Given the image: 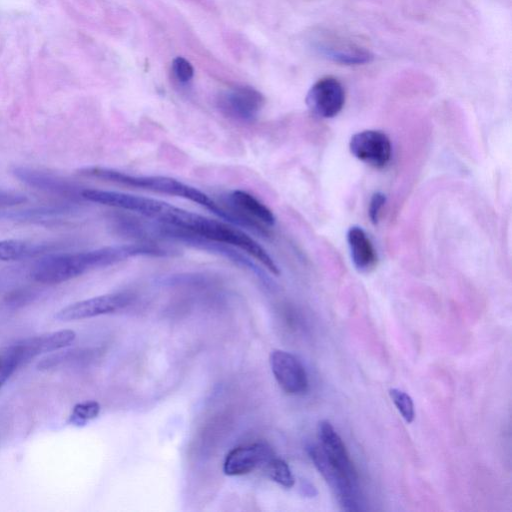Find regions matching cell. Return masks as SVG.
I'll return each instance as SVG.
<instances>
[{
	"instance_id": "obj_13",
	"label": "cell",
	"mask_w": 512,
	"mask_h": 512,
	"mask_svg": "<svg viewBox=\"0 0 512 512\" xmlns=\"http://www.w3.org/2000/svg\"><path fill=\"white\" fill-rule=\"evenodd\" d=\"M235 213L259 228L258 222L267 226L275 223L272 211L259 199L244 190H234L229 196ZM260 229V228H259Z\"/></svg>"
},
{
	"instance_id": "obj_3",
	"label": "cell",
	"mask_w": 512,
	"mask_h": 512,
	"mask_svg": "<svg viewBox=\"0 0 512 512\" xmlns=\"http://www.w3.org/2000/svg\"><path fill=\"white\" fill-rule=\"evenodd\" d=\"M308 454L314 466L336 496L341 508L345 511L361 510L358 482L353 481L338 467L319 445H310Z\"/></svg>"
},
{
	"instance_id": "obj_22",
	"label": "cell",
	"mask_w": 512,
	"mask_h": 512,
	"mask_svg": "<svg viewBox=\"0 0 512 512\" xmlns=\"http://www.w3.org/2000/svg\"><path fill=\"white\" fill-rule=\"evenodd\" d=\"M386 202V196L382 192H376L372 195L369 203V218L372 223L376 224L379 219L382 207Z\"/></svg>"
},
{
	"instance_id": "obj_20",
	"label": "cell",
	"mask_w": 512,
	"mask_h": 512,
	"mask_svg": "<svg viewBox=\"0 0 512 512\" xmlns=\"http://www.w3.org/2000/svg\"><path fill=\"white\" fill-rule=\"evenodd\" d=\"M19 366V361L10 346L5 347L0 351V387Z\"/></svg>"
},
{
	"instance_id": "obj_2",
	"label": "cell",
	"mask_w": 512,
	"mask_h": 512,
	"mask_svg": "<svg viewBox=\"0 0 512 512\" xmlns=\"http://www.w3.org/2000/svg\"><path fill=\"white\" fill-rule=\"evenodd\" d=\"M79 173L86 177H92L116 183L123 186L135 187L143 190L184 198L197 203L222 219L240 225L239 217L232 211L223 208L203 191L177 179L167 176L133 175L107 167H85Z\"/></svg>"
},
{
	"instance_id": "obj_15",
	"label": "cell",
	"mask_w": 512,
	"mask_h": 512,
	"mask_svg": "<svg viewBox=\"0 0 512 512\" xmlns=\"http://www.w3.org/2000/svg\"><path fill=\"white\" fill-rule=\"evenodd\" d=\"M44 249L45 246L43 245L27 243L22 240H0V260H22L40 254Z\"/></svg>"
},
{
	"instance_id": "obj_5",
	"label": "cell",
	"mask_w": 512,
	"mask_h": 512,
	"mask_svg": "<svg viewBox=\"0 0 512 512\" xmlns=\"http://www.w3.org/2000/svg\"><path fill=\"white\" fill-rule=\"evenodd\" d=\"M133 300V295L128 292H117L96 296L70 304L55 315L60 321H75L96 317L99 315L114 313Z\"/></svg>"
},
{
	"instance_id": "obj_4",
	"label": "cell",
	"mask_w": 512,
	"mask_h": 512,
	"mask_svg": "<svg viewBox=\"0 0 512 512\" xmlns=\"http://www.w3.org/2000/svg\"><path fill=\"white\" fill-rule=\"evenodd\" d=\"M220 111L229 118L251 122L261 112L265 99L255 88L235 86L223 91L217 100Z\"/></svg>"
},
{
	"instance_id": "obj_14",
	"label": "cell",
	"mask_w": 512,
	"mask_h": 512,
	"mask_svg": "<svg viewBox=\"0 0 512 512\" xmlns=\"http://www.w3.org/2000/svg\"><path fill=\"white\" fill-rule=\"evenodd\" d=\"M347 242L356 269L360 272H369L374 269L377 263V253L370 238L361 227L349 228Z\"/></svg>"
},
{
	"instance_id": "obj_19",
	"label": "cell",
	"mask_w": 512,
	"mask_h": 512,
	"mask_svg": "<svg viewBox=\"0 0 512 512\" xmlns=\"http://www.w3.org/2000/svg\"><path fill=\"white\" fill-rule=\"evenodd\" d=\"M389 395L404 420L411 423L415 417L412 398L406 392L397 388L390 389Z\"/></svg>"
},
{
	"instance_id": "obj_17",
	"label": "cell",
	"mask_w": 512,
	"mask_h": 512,
	"mask_svg": "<svg viewBox=\"0 0 512 512\" xmlns=\"http://www.w3.org/2000/svg\"><path fill=\"white\" fill-rule=\"evenodd\" d=\"M264 471L273 481L285 488H291L295 484V478L289 465L281 458L274 456L263 467Z\"/></svg>"
},
{
	"instance_id": "obj_18",
	"label": "cell",
	"mask_w": 512,
	"mask_h": 512,
	"mask_svg": "<svg viewBox=\"0 0 512 512\" xmlns=\"http://www.w3.org/2000/svg\"><path fill=\"white\" fill-rule=\"evenodd\" d=\"M100 412V405L96 401H86L74 406L69 417V423L76 427H83L88 421L96 418Z\"/></svg>"
},
{
	"instance_id": "obj_8",
	"label": "cell",
	"mask_w": 512,
	"mask_h": 512,
	"mask_svg": "<svg viewBox=\"0 0 512 512\" xmlns=\"http://www.w3.org/2000/svg\"><path fill=\"white\" fill-rule=\"evenodd\" d=\"M270 366L281 389L290 395H302L308 389L307 373L301 362L291 353L273 350Z\"/></svg>"
},
{
	"instance_id": "obj_12",
	"label": "cell",
	"mask_w": 512,
	"mask_h": 512,
	"mask_svg": "<svg viewBox=\"0 0 512 512\" xmlns=\"http://www.w3.org/2000/svg\"><path fill=\"white\" fill-rule=\"evenodd\" d=\"M317 436L323 452L353 481L358 482L356 468L341 437L327 420L318 423Z\"/></svg>"
},
{
	"instance_id": "obj_11",
	"label": "cell",
	"mask_w": 512,
	"mask_h": 512,
	"mask_svg": "<svg viewBox=\"0 0 512 512\" xmlns=\"http://www.w3.org/2000/svg\"><path fill=\"white\" fill-rule=\"evenodd\" d=\"M76 334L72 330H60L23 339L11 345L20 365L44 353L57 351L72 344Z\"/></svg>"
},
{
	"instance_id": "obj_9",
	"label": "cell",
	"mask_w": 512,
	"mask_h": 512,
	"mask_svg": "<svg viewBox=\"0 0 512 512\" xmlns=\"http://www.w3.org/2000/svg\"><path fill=\"white\" fill-rule=\"evenodd\" d=\"M313 47L322 57L343 65H361L373 59L364 47L328 33L316 36Z\"/></svg>"
},
{
	"instance_id": "obj_10",
	"label": "cell",
	"mask_w": 512,
	"mask_h": 512,
	"mask_svg": "<svg viewBox=\"0 0 512 512\" xmlns=\"http://www.w3.org/2000/svg\"><path fill=\"white\" fill-rule=\"evenodd\" d=\"M275 456L272 448L263 442L232 449L226 456L223 471L228 476H239L264 467Z\"/></svg>"
},
{
	"instance_id": "obj_7",
	"label": "cell",
	"mask_w": 512,
	"mask_h": 512,
	"mask_svg": "<svg viewBox=\"0 0 512 512\" xmlns=\"http://www.w3.org/2000/svg\"><path fill=\"white\" fill-rule=\"evenodd\" d=\"M344 103V88L334 77L319 79L309 89L306 96L309 110L321 118L335 117L342 110Z\"/></svg>"
},
{
	"instance_id": "obj_16",
	"label": "cell",
	"mask_w": 512,
	"mask_h": 512,
	"mask_svg": "<svg viewBox=\"0 0 512 512\" xmlns=\"http://www.w3.org/2000/svg\"><path fill=\"white\" fill-rule=\"evenodd\" d=\"M14 173L23 182L41 189L63 193H67L69 189L68 184L65 182H62L48 174H44L39 171L20 167L16 168Z\"/></svg>"
},
{
	"instance_id": "obj_21",
	"label": "cell",
	"mask_w": 512,
	"mask_h": 512,
	"mask_svg": "<svg viewBox=\"0 0 512 512\" xmlns=\"http://www.w3.org/2000/svg\"><path fill=\"white\" fill-rule=\"evenodd\" d=\"M172 71L176 79L181 83L189 82L194 75L192 65L182 57H177L173 60Z\"/></svg>"
},
{
	"instance_id": "obj_6",
	"label": "cell",
	"mask_w": 512,
	"mask_h": 512,
	"mask_svg": "<svg viewBox=\"0 0 512 512\" xmlns=\"http://www.w3.org/2000/svg\"><path fill=\"white\" fill-rule=\"evenodd\" d=\"M349 149L354 157L375 168L386 166L392 152L389 137L379 130H364L354 134Z\"/></svg>"
},
{
	"instance_id": "obj_23",
	"label": "cell",
	"mask_w": 512,
	"mask_h": 512,
	"mask_svg": "<svg viewBox=\"0 0 512 512\" xmlns=\"http://www.w3.org/2000/svg\"><path fill=\"white\" fill-rule=\"evenodd\" d=\"M301 491H302L303 495L308 496V497H313L317 494L316 489L309 482L302 483Z\"/></svg>"
},
{
	"instance_id": "obj_1",
	"label": "cell",
	"mask_w": 512,
	"mask_h": 512,
	"mask_svg": "<svg viewBox=\"0 0 512 512\" xmlns=\"http://www.w3.org/2000/svg\"><path fill=\"white\" fill-rule=\"evenodd\" d=\"M170 251L150 242L107 246L76 253L52 254L40 259L31 271L43 284H59L91 270L104 268L137 256H165Z\"/></svg>"
}]
</instances>
